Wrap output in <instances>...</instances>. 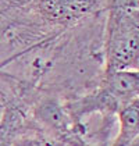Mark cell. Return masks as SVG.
<instances>
[{
  "label": "cell",
  "instance_id": "obj_3",
  "mask_svg": "<svg viewBox=\"0 0 139 146\" xmlns=\"http://www.w3.org/2000/svg\"><path fill=\"white\" fill-rule=\"evenodd\" d=\"M102 84L122 104H127L134 99H138L139 74L136 70L104 72Z\"/></svg>",
  "mask_w": 139,
  "mask_h": 146
},
{
  "label": "cell",
  "instance_id": "obj_1",
  "mask_svg": "<svg viewBox=\"0 0 139 146\" xmlns=\"http://www.w3.org/2000/svg\"><path fill=\"white\" fill-rule=\"evenodd\" d=\"M104 42V72L138 68L139 36L136 0H113Z\"/></svg>",
  "mask_w": 139,
  "mask_h": 146
},
{
  "label": "cell",
  "instance_id": "obj_5",
  "mask_svg": "<svg viewBox=\"0 0 139 146\" xmlns=\"http://www.w3.org/2000/svg\"><path fill=\"white\" fill-rule=\"evenodd\" d=\"M13 146H64L57 139L43 132L28 115V124L24 132L14 142Z\"/></svg>",
  "mask_w": 139,
  "mask_h": 146
},
{
  "label": "cell",
  "instance_id": "obj_4",
  "mask_svg": "<svg viewBox=\"0 0 139 146\" xmlns=\"http://www.w3.org/2000/svg\"><path fill=\"white\" fill-rule=\"evenodd\" d=\"M120 131L109 146H139V100L134 99L118 111Z\"/></svg>",
  "mask_w": 139,
  "mask_h": 146
},
{
  "label": "cell",
  "instance_id": "obj_2",
  "mask_svg": "<svg viewBox=\"0 0 139 146\" xmlns=\"http://www.w3.org/2000/svg\"><path fill=\"white\" fill-rule=\"evenodd\" d=\"M28 124V111L21 106L6 102L0 114V146H13Z\"/></svg>",
  "mask_w": 139,
  "mask_h": 146
}]
</instances>
